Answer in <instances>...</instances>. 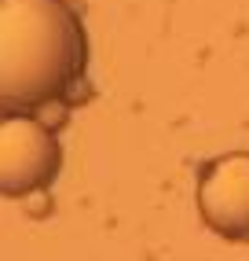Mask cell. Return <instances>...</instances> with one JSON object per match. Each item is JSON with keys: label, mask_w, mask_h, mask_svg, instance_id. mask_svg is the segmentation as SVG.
<instances>
[{"label": "cell", "mask_w": 249, "mask_h": 261, "mask_svg": "<svg viewBox=\"0 0 249 261\" xmlns=\"http://www.w3.org/2000/svg\"><path fill=\"white\" fill-rule=\"evenodd\" d=\"M88 66V33L66 0H0V107L37 114L74 96Z\"/></svg>", "instance_id": "1"}, {"label": "cell", "mask_w": 249, "mask_h": 261, "mask_svg": "<svg viewBox=\"0 0 249 261\" xmlns=\"http://www.w3.org/2000/svg\"><path fill=\"white\" fill-rule=\"evenodd\" d=\"M63 169V144L37 114H4L0 125V188L8 199L48 191Z\"/></svg>", "instance_id": "2"}, {"label": "cell", "mask_w": 249, "mask_h": 261, "mask_svg": "<svg viewBox=\"0 0 249 261\" xmlns=\"http://www.w3.org/2000/svg\"><path fill=\"white\" fill-rule=\"evenodd\" d=\"M198 214L220 239L249 243V151H227L198 173Z\"/></svg>", "instance_id": "3"}, {"label": "cell", "mask_w": 249, "mask_h": 261, "mask_svg": "<svg viewBox=\"0 0 249 261\" xmlns=\"http://www.w3.org/2000/svg\"><path fill=\"white\" fill-rule=\"evenodd\" d=\"M66 111H70V103H66V99H59V103H48V107H41V111H37V118L44 121L48 129H55V125H63V121H66Z\"/></svg>", "instance_id": "4"}, {"label": "cell", "mask_w": 249, "mask_h": 261, "mask_svg": "<svg viewBox=\"0 0 249 261\" xmlns=\"http://www.w3.org/2000/svg\"><path fill=\"white\" fill-rule=\"evenodd\" d=\"M48 210H51L48 191H37V195H29V199H26V214H29V217H44Z\"/></svg>", "instance_id": "5"}]
</instances>
